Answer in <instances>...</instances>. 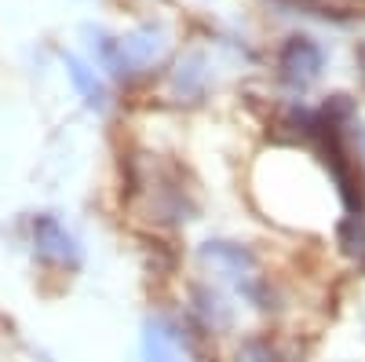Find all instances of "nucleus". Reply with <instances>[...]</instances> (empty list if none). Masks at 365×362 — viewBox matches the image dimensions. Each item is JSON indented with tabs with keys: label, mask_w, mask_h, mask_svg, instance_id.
Here are the masks:
<instances>
[{
	"label": "nucleus",
	"mask_w": 365,
	"mask_h": 362,
	"mask_svg": "<svg viewBox=\"0 0 365 362\" xmlns=\"http://www.w3.org/2000/svg\"><path fill=\"white\" fill-rule=\"evenodd\" d=\"M34 246H37V253L44 260H55L63 267H77L81 263V241L55 216H37L34 220Z\"/></svg>",
	"instance_id": "nucleus-1"
},
{
	"label": "nucleus",
	"mask_w": 365,
	"mask_h": 362,
	"mask_svg": "<svg viewBox=\"0 0 365 362\" xmlns=\"http://www.w3.org/2000/svg\"><path fill=\"white\" fill-rule=\"evenodd\" d=\"M318 70H322V51H318V44L314 41H307V37H292L289 44H285V51H282V77L289 81V84H311L314 77H318Z\"/></svg>",
	"instance_id": "nucleus-2"
},
{
	"label": "nucleus",
	"mask_w": 365,
	"mask_h": 362,
	"mask_svg": "<svg viewBox=\"0 0 365 362\" xmlns=\"http://www.w3.org/2000/svg\"><path fill=\"white\" fill-rule=\"evenodd\" d=\"M179 344H182V337H179L175 326H168L161 318L146 326V341H143L146 362H187L179 355Z\"/></svg>",
	"instance_id": "nucleus-3"
},
{
	"label": "nucleus",
	"mask_w": 365,
	"mask_h": 362,
	"mask_svg": "<svg viewBox=\"0 0 365 362\" xmlns=\"http://www.w3.org/2000/svg\"><path fill=\"white\" fill-rule=\"evenodd\" d=\"M66 70H70V81L81 88V96H84L91 106H103V84H99V77L91 74L81 59H73V55H66Z\"/></svg>",
	"instance_id": "nucleus-4"
},
{
	"label": "nucleus",
	"mask_w": 365,
	"mask_h": 362,
	"mask_svg": "<svg viewBox=\"0 0 365 362\" xmlns=\"http://www.w3.org/2000/svg\"><path fill=\"white\" fill-rule=\"evenodd\" d=\"M201 81H205V70H201V55H194L187 66H179V74H175V84H179V92H197V88H201Z\"/></svg>",
	"instance_id": "nucleus-5"
}]
</instances>
